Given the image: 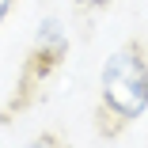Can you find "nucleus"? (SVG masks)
<instances>
[{
    "instance_id": "f257e3e1",
    "label": "nucleus",
    "mask_w": 148,
    "mask_h": 148,
    "mask_svg": "<svg viewBox=\"0 0 148 148\" xmlns=\"http://www.w3.org/2000/svg\"><path fill=\"white\" fill-rule=\"evenodd\" d=\"M148 110V53L140 38L122 42L99 72V110L95 133L103 140L122 137Z\"/></svg>"
},
{
    "instance_id": "f03ea898",
    "label": "nucleus",
    "mask_w": 148,
    "mask_h": 148,
    "mask_svg": "<svg viewBox=\"0 0 148 148\" xmlns=\"http://www.w3.org/2000/svg\"><path fill=\"white\" fill-rule=\"evenodd\" d=\"M65 57H69V38H65V31H61V23H57V19H46V23L38 27L34 49H31V57H27V65H23V72H19V91H15V99H12L8 110H4V122H8V114H19V110H27V106L34 103V91L49 80L53 69H61Z\"/></svg>"
},
{
    "instance_id": "39448f33",
    "label": "nucleus",
    "mask_w": 148,
    "mask_h": 148,
    "mask_svg": "<svg viewBox=\"0 0 148 148\" xmlns=\"http://www.w3.org/2000/svg\"><path fill=\"white\" fill-rule=\"evenodd\" d=\"M12 12H15V0H0V23H4Z\"/></svg>"
},
{
    "instance_id": "7ed1b4c3",
    "label": "nucleus",
    "mask_w": 148,
    "mask_h": 148,
    "mask_svg": "<svg viewBox=\"0 0 148 148\" xmlns=\"http://www.w3.org/2000/svg\"><path fill=\"white\" fill-rule=\"evenodd\" d=\"M27 148H69V144H65L61 137H57V133H42V137H34Z\"/></svg>"
},
{
    "instance_id": "20e7f679",
    "label": "nucleus",
    "mask_w": 148,
    "mask_h": 148,
    "mask_svg": "<svg viewBox=\"0 0 148 148\" xmlns=\"http://www.w3.org/2000/svg\"><path fill=\"white\" fill-rule=\"evenodd\" d=\"M80 8H87V12H103V8H110L114 0H76Z\"/></svg>"
}]
</instances>
